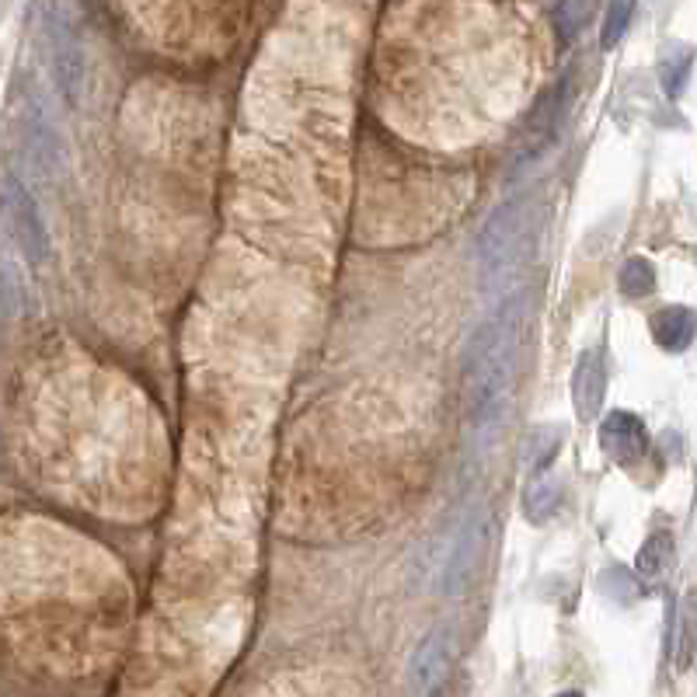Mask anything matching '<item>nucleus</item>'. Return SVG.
Segmentation results:
<instances>
[{
	"label": "nucleus",
	"instance_id": "nucleus-15",
	"mask_svg": "<svg viewBox=\"0 0 697 697\" xmlns=\"http://www.w3.org/2000/svg\"><path fill=\"white\" fill-rule=\"evenodd\" d=\"M593 11H596V0H558V8H555V32L562 39V45L575 42V35H580L590 25Z\"/></svg>",
	"mask_w": 697,
	"mask_h": 697
},
{
	"label": "nucleus",
	"instance_id": "nucleus-18",
	"mask_svg": "<svg viewBox=\"0 0 697 697\" xmlns=\"http://www.w3.org/2000/svg\"><path fill=\"white\" fill-rule=\"evenodd\" d=\"M632 14H635V0H611L607 18H604V32H599V45L604 50H614V45L624 39L632 25Z\"/></svg>",
	"mask_w": 697,
	"mask_h": 697
},
{
	"label": "nucleus",
	"instance_id": "nucleus-1",
	"mask_svg": "<svg viewBox=\"0 0 697 697\" xmlns=\"http://www.w3.org/2000/svg\"><path fill=\"white\" fill-rule=\"evenodd\" d=\"M531 304L526 294H513L502 300L492 318H485L474 328L468 356H464V377H468V398L471 412L478 419V437L492 440L502 429V419L510 412V394L520 367V349H523V331Z\"/></svg>",
	"mask_w": 697,
	"mask_h": 697
},
{
	"label": "nucleus",
	"instance_id": "nucleus-5",
	"mask_svg": "<svg viewBox=\"0 0 697 697\" xmlns=\"http://www.w3.org/2000/svg\"><path fill=\"white\" fill-rule=\"evenodd\" d=\"M4 206H8V224H11L18 248L25 252L32 266H42V262L50 258V230H45V221L39 213V203L32 199L29 185L14 172H8L4 178Z\"/></svg>",
	"mask_w": 697,
	"mask_h": 697
},
{
	"label": "nucleus",
	"instance_id": "nucleus-13",
	"mask_svg": "<svg viewBox=\"0 0 697 697\" xmlns=\"http://www.w3.org/2000/svg\"><path fill=\"white\" fill-rule=\"evenodd\" d=\"M562 437H565V432L555 429V426H534L531 432H526V440H523V468H526V474L547 471V464L558 457Z\"/></svg>",
	"mask_w": 697,
	"mask_h": 697
},
{
	"label": "nucleus",
	"instance_id": "nucleus-17",
	"mask_svg": "<svg viewBox=\"0 0 697 697\" xmlns=\"http://www.w3.org/2000/svg\"><path fill=\"white\" fill-rule=\"evenodd\" d=\"M25 140H29V147L39 154L42 167H53V161L60 157V136H57L53 126L42 119V112H32V115H29V123H25Z\"/></svg>",
	"mask_w": 697,
	"mask_h": 697
},
{
	"label": "nucleus",
	"instance_id": "nucleus-8",
	"mask_svg": "<svg viewBox=\"0 0 697 697\" xmlns=\"http://www.w3.org/2000/svg\"><path fill=\"white\" fill-rule=\"evenodd\" d=\"M453 648H457V635L453 628H443V624L422 638L419 653L412 659V687L419 694L437 690V684L447 677V669L453 663Z\"/></svg>",
	"mask_w": 697,
	"mask_h": 697
},
{
	"label": "nucleus",
	"instance_id": "nucleus-2",
	"mask_svg": "<svg viewBox=\"0 0 697 697\" xmlns=\"http://www.w3.org/2000/svg\"><path fill=\"white\" fill-rule=\"evenodd\" d=\"M544 227V196L541 192H523L502 203L478 234V266L489 286L510 279L526 266L534 255L537 237Z\"/></svg>",
	"mask_w": 697,
	"mask_h": 697
},
{
	"label": "nucleus",
	"instance_id": "nucleus-3",
	"mask_svg": "<svg viewBox=\"0 0 697 697\" xmlns=\"http://www.w3.org/2000/svg\"><path fill=\"white\" fill-rule=\"evenodd\" d=\"M42 42H45V57H50V74L63 94V102L78 105V94L84 84V50L57 0L42 8Z\"/></svg>",
	"mask_w": 697,
	"mask_h": 697
},
{
	"label": "nucleus",
	"instance_id": "nucleus-11",
	"mask_svg": "<svg viewBox=\"0 0 697 697\" xmlns=\"http://www.w3.org/2000/svg\"><path fill=\"white\" fill-rule=\"evenodd\" d=\"M562 495H565V489L558 482V474H547V471L534 474L531 485H526V492H523V513H526V520H531V523H544L547 516H555L558 506H562Z\"/></svg>",
	"mask_w": 697,
	"mask_h": 697
},
{
	"label": "nucleus",
	"instance_id": "nucleus-10",
	"mask_svg": "<svg viewBox=\"0 0 697 697\" xmlns=\"http://www.w3.org/2000/svg\"><path fill=\"white\" fill-rule=\"evenodd\" d=\"M648 328H653V339H656L659 349L684 352L694 342V335H697V315L690 307H684V304H669V307L656 310L653 321H648Z\"/></svg>",
	"mask_w": 697,
	"mask_h": 697
},
{
	"label": "nucleus",
	"instance_id": "nucleus-16",
	"mask_svg": "<svg viewBox=\"0 0 697 697\" xmlns=\"http://www.w3.org/2000/svg\"><path fill=\"white\" fill-rule=\"evenodd\" d=\"M621 283V294L624 297H632V300H642L656 290V269H653V262L648 258H628L624 262V269L617 276Z\"/></svg>",
	"mask_w": 697,
	"mask_h": 697
},
{
	"label": "nucleus",
	"instance_id": "nucleus-14",
	"mask_svg": "<svg viewBox=\"0 0 697 697\" xmlns=\"http://www.w3.org/2000/svg\"><path fill=\"white\" fill-rule=\"evenodd\" d=\"M673 562V534L656 531L642 547H638V558H635V572L645 575V580H659V575L669 568Z\"/></svg>",
	"mask_w": 697,
	"mask_h": 697
},
{
	"label": "nucleus",
	"instance_id": "nucleus-7",
	"mask_svg": "<svg viewBox=\"0 0 697 697\" xmlns=\"http://www.w3.org/2000/svg\"><path fill=\"white\" fill-rule=\"evenodd\" d=\"M604 391H607V363L599 349H586L580 359H575L572 370V404L575 416L583 422H593L599 416V404H604Z\"/></svg>",
	"mask_w": 697,
	"mask_h": 697
},
{
	"label": "nucleus",
	"instance_id": "nucleus-19",
	"mask_svg": "<svg viewBox=\"0 0 697 697\" xmlns=\"http://www.w3.org/2000/svg\"><path fill=\"white\" fill-rule=\"evenodd\" d=\"M4 310H8V318H14L18 310H25V297L18 300V273L11 262H4Z\"/></svg>",
	"mask_w": 697,
	"mask_h": 697
},
{
	"label": "nucleus",
	"instance_id": "nucleus-12",
	"mask_svg": "<svg viewBox=\"0 0 697 697\" xmlns=\"http://www.w3.org/2000/svg\"><path fill=\"white\" fill-rule=\"evenodd\" d=\"M690 70H694V45L687 42H669L663 57H659V84L669 99H680L687 81H690Z\"/></svg>",
	"mask_w": 697,
	"mask_h": 697
},
{
	"label": "nucleus",
	"instance_id": "nucleus-9",
	"mask_svg": "<svg viewBox=\"0 0 697 697\" xmlns=\"http://www.w3.org/2000/svg\"><path fill=\"white\" fill-rule=\"evenodd\" d=\"M485 537H489V523L485 520H471L464 526V534H461V541H457L453 555H450V565H447V575H443V586H447L450 596L464 593V586L471 583V572H474L478 558H482Z\"/></svg>",
	"mask_w": 697,
	"mask_h": 697
},
{
	"label": "nucleus",
	"instance_id": "nucleus-4",
	"mask_svg": "<svg viewBox=\"0 0 697 697\" xmlns=\"http://www.w3.org/2000/svg\"><path fill=\"white\" fill-rule=\"evenodd\" d=\"M568 105H572V78H562L547 94H541L537 105L531 109V115H526L516 167L537 161L541 154H547L551 147H555V140L565 126V119H568Z\"/></svg>",
	"mask_w": 697,
	"mask_h": 697
},
{
	"label": "nucleus",
	"instance_id": "nucleus-6",
	"mask_svg": "<svg viewBox=\"0 0 697 697\" xmlns=\"http://www.w3.org/2000/svg\"><path fill=\"white\" fill-rule=\"evenodd\" d=\"M599 450H604L614 464L632 468L648 453V429L635 412H611L599 422Z\"/></svg>",
	"mask_w": 697,
	"mask_h": 697
}]
</instances>
